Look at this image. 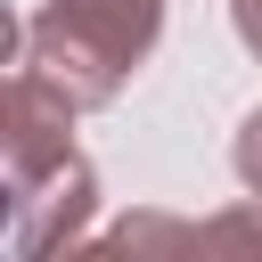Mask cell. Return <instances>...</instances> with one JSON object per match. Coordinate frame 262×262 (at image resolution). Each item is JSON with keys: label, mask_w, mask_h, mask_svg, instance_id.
<instances>
[{"label": "cell", "mask_w": 262, "mask_h": 262, "mask_svg": "<svg viewBox=\"0 0 262 262\" xmlns=\"http://www.w3.org/2000/svg\"><path fill=\"white\" fill-rule=\"evenodd\" d=\"M156 33H164V16H139V8H115V0H41L16 25V66L57 82L90 115V106L123 98V82L147 66Z\"/></svg>", "instance_id": "6da1fadb"}, {"label": "cell", "mask_w": 262, "mask_h": 262, "mask_svg": "<svg viewBox=\"0 0 262 262\" xmlns=\"http://www.w3.org/2000/svg\"><path fill=\"white\" fill-rule=\"evenodd\" d=\"M90 213H98V172H90V156L74 147V156L8 180V254H16V262L66 254V246L90 229Z\"/></svg>", "instance_id": "7a4b0ae2"}, {"label": "cell", "mask_w": 262, "mask_h": 262, "mask_svg": "<svg viewBox=\"0 0 262 262\" xmlns=\"http://www.w3.org/2000/svg\"><path fill=\"white\" fill-rule=\"evenodd\" d=\"M74 115H82V106H74L57 82H41L33 66H16V74H8V98H0V164H8V180L74 156Z\"/></svg>", "instance_id": "3957f363"}, {"label": "cell", "mask_w": 262, "mask_h": 262, "mask_svg": "<svg viewBox=\"0 0 262 262\" xmlns=\"http://www.w3.org/2000/svg\"><path fill=\"white\" fill-rule=\"evenodd\" d=\"M229 164H237V180H246V196H262V106L237 123V139H229Z\"/></svg>", "instance_id": "277c9868"}, {"label": "cell", "mask_w": 262, "mask_h": 262, "mask_svg": "<svg viewBox=\"0 0 262 262\" xmlns=\"http://www.w3.org/2000/svg\"><path fill=\"white\" fill-rule=\"evenodd\" d=\"M229 25H237V41L262 57V0H229Z\"/></svg>", "instance_id": "5b68a950"}, {"label": "cell", "mask_w": 262, "mask_h": 262, "mask_svg": "<svg viewBox=\"0 0 262 262\" xmlns=\"http://www.w3.org/2000/svg\"><path fill=\"white\" fill-rule=\"evenodd\" d=\"M115 8H139V16H164V0H115Z\"/></svg>", "instance_id": "8992f818"}]
</instances>
